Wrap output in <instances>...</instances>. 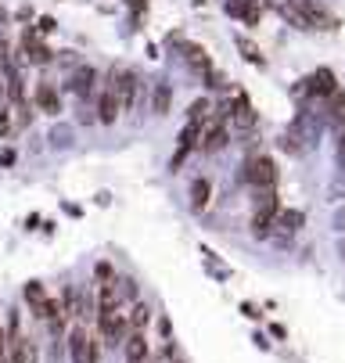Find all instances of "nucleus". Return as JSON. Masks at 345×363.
Listing matches in <instances>:
<instances>
[{"mask_svg":"<svg viewBox=\"0 0 345 363\" xmlns=\"http://www.w3.org/2000/svg\"><path fill=\"white\" fill-rule=\"evenodd\" d=\"M338 90V79H334V72L331 69H317L313 76H306L299 86H295V94H310V97H331Z\"/></svg>","mask_w":345,"mask_h":363,"instance_id":"7ed1b4c3","label":"nucleus"},{"mask_svg":"<svg viewBox=\"0 0 345 363\" xmlns=\"http://www.w3.org/2000/svg\"><path fill=\"white\" fill-rule=\"evenodd\" d=\"M90 86H94V69L76 72V90H79V94H90Z\"/></svg>","mask_w":345,"mask_h":363,"instance_id":"6ab92c4d","label":"nucleus"},{"mask_svg":"<svg viewBox=\"0 0 345 363\" xmlns=\"http://www.w3.org/2000/svg\"><path fill=\"white\" fill-rule=\"evenodd\" d=\"M227 144V130L223 126H213L209 133H205V140H202V151H220Z\"/></svg>","mask_w":345,"mask_h":363,"instance_id":"a211bd4d","label":"nucleus"},{"mask_svg":"<svg viewBox=\"0 0 345 363\" xmlns=\"http://www.w3.org/2000/svg\"><path fill=\"white\" fill-rule=\"evenodd\" d=\"M209 194H213V184H209L205 177H198V180L191 184V205H194V209H205V205H209Z\"/></svg>","mask_w":345,"mask_h":363,"instance_id":"9d476101","label":"nucleus"},{"mask_svg":"<svg viewBox=\"0 0 345 363\" xmlns=\"http://www.w3.org/2000/svg\"><path fill=\"white\" fill-rule=\"evenodd\" d=\"M244 180L256 191H273L277 187V162L270 155H252V159L244 162Z\"/></svg>","mask_w":345,"mask_h":363,"instance_id":"f257e3e1","label":"nucleus"},{"mask_svg":"<svg viewBox=\"0 0 345 363\" xmlns=\"http://www.w3.org/2000/svg\"><path fill=\"white\" fill-rule=\"evenodd\" d=\"M144 363H147V359H144Z\"/></svg>","mask_w":345,"mask_h":363,"instance_id":"5701e85b","label":"nucleus"},{"mask_svg":"<svg viewBox=\"0 0 345 363\" xmlns=\"http://www.w3.org/2000/svg\"><path fill=\"white\" fill-rule=\"evenodd\" d=\"M237 50H241V55H244V62H252V65H266V58H263V50L249 40V36H237Z\"/></svg>","mask_w":345,"mask_h":363,"instance_id":"f8f14e48","label":"nucleus"},{"mask_svg":"<svg viewBox=\"0 0 345 363\" xmlns=\"http://www.w3.org/2000/svg\"><path fill=\"white\" fill-rule=\"evenodd\" d=\"M97 112H101V116H97L101 123H115V116H119L123 108H119V101H115V94H112V90H105V94H101V105H97Z\"/></svg>","mask_w":345,"mask_h":363,"instance_id":"9b49d317","label":"nucleus"},{"mask_svg":"<svg viewBox=\"0 0 345 363\" xmlns=\"http://www.w3.org/2000/svg\"><path fill=\"white\" fill-rule=\"evenodd\" d=\"M69 349H72V363H90V338H86V331H72L69 335Z\"/></svg>","mask_w":345,"mask_h":363,"instance_id":"0eeeda50","label":"nucleus"},{"mask_svg":"<svg viewBox=\"0 0 345 363\" xmlns=\"http://www.w3.org/2000/svg\"><path fill=\"white\" fill-rule=\"evenodd\" d=\"M302 223H306V216H302L299 209H281V213H277V223H273V227H281L284 234H295V230H299Z\"/></svg>","mask_w":345,"mask_h":363,"instance_id":"6e6552de","label":"nucleus"},{"mask_svg":"<svg viewBox=\"0 0 345 363\" xmlns=\"http://www.w3.org/2000/svg\"><path fill=\"white\" fill-rule=\"evenodd\" d=\"M338 162L345 166V130H341V137H338Z\"/></svg>","mask_w":345,"mask_h":363,"instance_id":"4be33fe9","label":"nucleus"},{"mask_svg":"<svg viewBox=\"0 0 345 363\" xmlns=\"http://www.w3.org/2000/svg\"><path fill=\"white\" fill-rule=\"evenodd\" d=\"M230 123H234L241 133H249V130L256 126V108H252V101L244 97V94L234 97V105H230Z\"/></svg>","mask_w":345,"mask_h":363,"instance_id":"39448f33","label":"nucleus"},{"mask_svg":"<svg viewBox=\"0 0 345 363\" xmlns=\"http://www.w3.org/2000/svg\"><path fill=\"white\" fill-rule=\"evenodd\" d=\"M183 55H187V62H191L194 69L213 72V62H209V55H205V47H198V43H183Z\"/></svg>","mask_w":345,"mask_h":363,"instance_id":"1a4fd4ad","label":"nucleus"},{"mask_svg":"<svg viewBox=\"0 0 345 363\" xmlns=\"http://www.w3.org/2000/svg\"><path fill=\"white\" fill-rule=\"evenodd\" d=\"M26 58H29V62H36V65H43L47 58H51V50H47V47H40V43H36V40L26 33Z\"/></svg>","mask_w":345,"mask_h":363,"instance_id":"f3484780","label":"nucleus"},{"mask_svg":"<svg viewBox=\"0 0 345 363\" xmlns=\"http://www.w3.org/2000/svg\"><path fill=\"white\" fill-rule=\"evenodd\" d=\"M147 320H152V309H147L144 302H137V306H133V313H130V328H133V335H140V331L147 328Z\"/></svg>","mask_w":345,"mask_h":363,"instance_id":"dca6fc26","label":"nucleus"},{"mask_svg":"<svg viewBox=\"0 0 345 363\" xmlns=\"http://www.w3.org/2000/svg\"><path fill=\"white\" fill-rule=\"evenodd\" d=\"M119 101V108H130L133 105V94H137V76L130 69H115L112 72V86H108Z\"/></svg>","mask_w":345,"mask_h":363,"instance_id":"20e7f679","label":"nucleus"},{"mask_svg":"<svg viewBox=\"0 0 345 363\" xmlns=\"http://www.w3.org/2000/svg\"><path fill=\"white\" fill-rule=\"evenodd\" d=\"M169 101H173V90H169V83H155V101H152L155 116H166V112H169Z\"/></svg>","mask_w":345,"mask_h":363,"instance_id":"4468645a","label":"nucleus"},{"mask_svg":"<svg viewBox=\"0 0 345 363\" xmlns=\"http://www.w3.org/2000/svg\"><path fill=\"white\" fill-rule=\"evenodd\" d=\"M241 313H244V317H249V320H259V309H256L252 302H244V306H241Z\"/></svg>","mask_w":345,"mask_h":363,"instance_id":"aec40b11","label":"nucleus"},{"mask_svg":"<svg viewBox=\"0 0 345 363\" xmlns=\"http://www.w3.org/2000/svg\"><path fill=\"white\" fill-rule=\"evenodd\" d=\"M291 4H295V11L306 18L310 29H338V18L320 4V0H291Z\"/></svg>","mask_w":345,"mask_h":363,"instance_id":"f03ea898","label":"nucleus"},{"mask_svg":"<svg viewBox=\"0 0 345 363\" xmlns=\"http://www.w3.org/2000/svg\"><path fill=\"white\" fill-rule=\"evenodd\" d=\"M126 359H130V363H144V359H147V342H144V335H130V342H126Z\"/></svg>","mask_w":345,"mask_h":363,"instance_id":"ddd939ff","label":"nucleus"},{"mask_svg":"<svg viewBox=\"0 0 345 363\" xmlns=\"http://www.w3.org/2000/svg\"><path fill=\"white\" fill-rule=\"evenodd\" d=\"M8 130H11V116L0 108V133H8Z\"/></svg>","mask_w":345,"mask_h":363,"instance_id":"412c9836","label":"nucleus"},{"mask_svg":"<svg viewBox=\"0 0 345 363\" xmlns=\"http://www.w3.org/2000/svg\"><path fill=\"white\" fill-rule=\"evenodd\" d=\"M33 101H36V108H40V112H51V116L62 112V97H58V90H55L51 83H40L36 94H33Z\"/></svg>","mask_w":345,"mask_h":363,"instance_id":"423d86ee","label":"nucleus"},{"mask_svg":"<svg viewBox=\"0 0 345 363\" xmlns=\"http://www.w3.org/2000/svg\"><path fill=\"white\" fill-rule=\"evenodd\" d=\"M273 223H277V213H256V216H252V234H256V238H270Z\"/></svg>","mask_w":345,"mask_h":363,"instance_id":"2eb2a0df","label":"nucleus"}]
</instances>
